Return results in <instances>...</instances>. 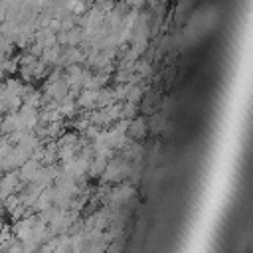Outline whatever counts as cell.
<instances>
[{
    "instance_id": "1",
    "label": "cell",
    "mask_w": 253,
    "mask_h": 253,
    "mask_svg": "<svg viewBox=\"0 0 253 253\" xmlns=\"http://www.w3.org/2000/svg\"><path fill=\"white\" fill-rule=\"evenodd\" d=\"M130 168H132V166L128 164L126 158H123V156H113V158L107 160V166H105V170H103V174H101L99 178H101L103 184H119V182H123V180L128 178Z\"/></svg>"
},
{
    "instance_id": "18",
    "label": "cell",
    "mask_w": 253,
    "mask_h": 253,
    "mask_svg": "<svg viewBox=\"0 0 253 253\" xmlns=\"http://www.w3.org/2000/svg\"><path fill=\"white\" fill-rule=\"evenodd\" d=\"M2 174H4V172H0V178H2Z\"/></svg>"
},
{
    "instance_id": "15",
    "label": "cell",
    "mask_w": 253,
    "mask_h": 253,
    "mask_svg": "<svg viewBox=\"0 0 253 253\" xmlns=\"http://www.w3.org/2000/svg\"><path fill=\"white\" fill-rule=\"evenodd\" d=\"M144 2H146V0H126V4H128L130 8H138V10L144 6Z\"/></svg>"
},
{
    "instance_id": "19",
    "label": "cell",
    "mask_w": 253,
    "mask_h": 253,
    "mask_svg": "<svg viewBox=\"0 0 253 253\" xmlns=\"http://www.w3.org/2000/svg\"><path fill=\"white\" fill-rule=\"evenodd\" d=\"M113 2H117V0H113Z\"/></svg>"
},
{
    "instance_id": "3",
    "label": "cell",
    "mask_w": 253,
    "mask_h": 253,
    "mask_svg": "<svg viewBox=\"0 0 253 253\" xmlns=\"http://www.w3.org/2000/svg\"><path fill=\"white\" fill-rule=\"evenodd\" d=\"M97 93H99V89H81V91L77 93V97H75V105H77V109H85V111L95 109Z\"/></svg>"
},
{
    "instance_id": "12",
    "label": "cell",
    "mask_w": 253,
    "mask_h": 253,
    "mask_svg": "<svg viewBox=\"0 0 253 253\" xmlns=\"http://www.w3.org/2000/svg\"><path fill=\"white\" fill-rule=\"evenodd\" d=\"M142 85H138V83H130V87H128V91H126V97H125V101H132V103H140L142 101Z\"/></svg>"
},
{
    "instance_id": "9",
    "label": "cell",
    "mask_w": 253,
    "mask_h": 253,
    "mask_svg": "<svg viewBox=\"0 0 253 253\" xmlns=\"http://www.w3.org/2000/svg\"><path fill=\"white\" fill-rule=\"evenodd\" d=\"M83 42V28L73 26L65 32V45H79Z\"/></svg>"
},
{
    "instance_id": "7",
    "label": "cell",
    "mask_w": 253,
    "mask_h": 253,
    "mask_svg": "<svg viewBox=\"0 0 253 253\" xmlns=\"http://www.w3.org/2000/svg\"><path fill=\"white\" fill-rule=\"evenodd\" d=\"M115 103V97H113V89L111 87H101L99 93H97V101H95V109H103L107 105Z\"/></svg>"
},
{
    "instance_id": "2",
    "label": "cell",
    "mask_w": 253,
    "mask_h": 253,
    "mask_svg": "<svg viewBox=\"0 0 253 253\" xmlns=\"http://www.w3.org/2000/svg\"><path fill=\"white\" fill-rule=\"evenodd\" d=\"M40 166H42V162H40V160H36V158H28V160H26L22 166H18V176H20V182H24V184L32 182V180H34V176L38 174Z\"/></svg>"
},
{
    "instance_id": "16",
    "label": "cell",
    "mask_w": 253,
    "mask_h": 253,
    "mask_svg": "<svg viewBox=\"0 0 253 253\" xmlns=\"http://www.w3.org/2000/svg\"><path fill=\"white\" fill-rule=\"evenodd\" d=\"M4 22V12H0V24Z\"/></svg>"
},
{
    "instance_id": "5",
    "label": "cell",
    "mask_w": 253,
    "mask_h": 253,
    "mask_svg": "<svg viewBox=\"0 0 253 253\" xmlns=\"http://www.w3.org/2000/svg\"><path fill=\"white\" fill-rule=\"evenodd\" d=\"M4 89H6L4 101H8V99H16V97H20L22 91H24V81L18 79V77H14V75H8V79L4 81Z\"/></svg>"
},
{
    "instance_id": "13",
    "label": "cell",
    "mask_w": 253,
    "mask_h": 253,
    "mask_svg": "<svg viewBox=\"0 0 253 253\" xmlns=\"http://www.w3.org/2000/svg\"><path fill=\"white\" fill-rule=\"evenodd\" d=\"M45 130H47V138H57L61 132H63V119L61 121H51L45 125Z\"/></svg>"
},
{
    "instance_id": "4",
    "label": "cell",
    "mask_w": 253,
    "mask_h": 253,
    "mask_svg": "<svg viewBox=\"0 0 253 253\" xmlns=\"http://www.w3.org/2000/svg\"><path fill=\"white\" fill-rule=\"evenodd\" d=\"M146 121L142 119V117H134V119H130V123H128V128H126V136L130 138V140H140L144 134H146Z\"/></svg>"
},
{
    "instance_id": "10",
    "label": "cell",
    "mask_w": 253,
    "mask_h": 253,
    "mask_svg": "<svg viewBox=\"0 0 253 253\" xmlns=\"http://www.w3.org/2000/svg\"><path fill=\"white\" fill-rule=\"evenodd\" d=\"M134 73H138L142 79H146V77H150L152 75V65H150V61L148 59H136L134 61Z\"/></svg>"
},
{
    "instance_id": "17",
    "label": "cell",
    "mask_w": 253,
    "mask_h": 253,
    "mask_svg": "<svg viewBox=\"0 0 253 253\" xmlns=\"http://www.w3.org/2000/svg\"><path fill=\"white\" fill-rule=\"evenodd\" d=\"M47 2H49V0H42V4H43V6H45V4H47Z\"/></svg>"
},
{
    "instance_id": "6",
    "label": "cell",
    "mask_w": 253,
    "mask_h": 253,
    "mask_svg": "<svg viewBox=\"0 0 253 253\" xmlns=\"http://www.w3.org/2000/svg\"><path fill=\"white\" fill-rule=\"evenodd\" d=\"M105 166H107V158L93 154V158H91V162H89V168H87V176H89V178H93V180H95V178H99V176L103 174Z\"/></svg>"
},
{
    "instance_id": "20",
    "label": "cell",
    "mask_w": 253,
    "mask_h": 253,
    "mask_svg": "<svg viewBox=\"0 0 253 253\" xmlns=\"http://www.w3.org/2000/svg\"><path fill=\"white\" fill-rule=\"evenodd\" d=\"M0 204H2V202H0Z\"/></svg>"
},
{
    "instance_id": "8",
    "label": "cell",
    "mask_w": 253,
    "mask_h": 253,
    "mask_svg": "<svg viewBox=\"0 0 253 253\" xmlns=\"http://www.w3.org/2000/svg\"><path fill=\"white\" fill-rule=\"evenodd\" d=\"M59 53H61V45H59V43H53V45L43 47V51H42L40 59H42V61H45L47 65H53V63H55V59L59 57Z\"/></svg>"
},
{
    "instance_id": "11",
    "label": "cell",
    "mask_w": 253,
    "mask_h": 253,
    "mask_svg": "<svg viewBox=\"0 0 253 253\" xmlns=\"http://www.w3.org/2000/svg\"><path fill=\"white\" fill-rule=\"evenodd\" d=\"M138 115V103H132V101H123V107H121V117L123 119H134Z\"/></svg>"
},
{
    "instance_id": "14",
    "label": "cell",
    "mask_w": 253,
    "mask_h": 253,
    "mask_svg": "<svg viewBox=\"0 0 253 253\" xmlns=\"http://www.w3.org/2000/svg\"><path fill=\"white\" fill-rule=\"evenodd\" d=\"M6 4H8V8H12V10H18V8L24 4V0H6Z\"/></svg>"
}]
</instances>
